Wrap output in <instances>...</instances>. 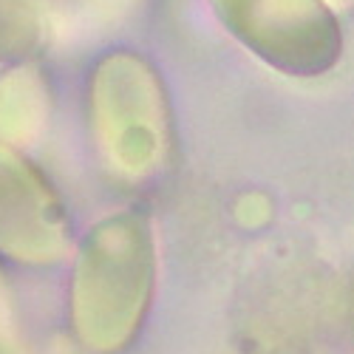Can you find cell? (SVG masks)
I'll list each match as a JSON object with an SVG mask.
<instances>
[{
	"label": "cell",
	"instance_id": "cell-2",
	"mask_svg": "<svg viewBox=\"0 0 354 354\" xmlns=\"http://www.w3.org/2000/svg\"><path fill=\"white\" fill-rule=\"evenodd\" d=\"M91 128L102 156L125 176L159 167L167 145V102L153 68L133 54H111L91 82Z\"/></svg>",
	"mask_w": 354,
	"mask_h": 354
},
{
	"label": "cell",
	"instance_id": "cell-4",
	"mask_svg": "<svg viewBox=\"0 0 354 354\" xmlns=\"http://www.w3.org/2000/svg\"><path fill=\"white\" fill-rule=\"evenodd\" d=\"M46 120L43 80L32 68H17L0 82V133L32 139Z\"/></svg>",
	"mask_w": 354,
	"mask_h": 354
},
{
	"label": "cell",
	"instance_id": "cell-5",
	"mask_svg": "<svg viewBox=\"0 0 354 354\" xmlns=\"http://www.w3.org/2000/svg\"><path fill=\"white\" fill-rule=\"evenodd\" d=\"M3 315H6V306H3V286H0V320H3Z\"/></svg>",
	"mask_w": 354,
	"mask_h": 354
},
{
	"label": "cell",
	"instance_id": "cell-3",
	"mask_svg": "<svg viewBox=\"0 0 354 354\" xmlns=\"http://www.w3.org/2000/svg\"><path fill=\"white\" fill-rule=\"evenodd\" d=\"M66 247L68 216L46 176L0 145V250L17 261L51 263Z\"/></svg>",
	"mask_w": 354,
	"mask_h": 354
},
{
	"label": "cell",
	"instance_id": "cell-1",
	"mask_svg": "<svg viewBox=\"0 0 354 354\" xmlns=\"http://www.w3.org/2000/svg\"><path fill=\"white\" fill-rule=\"evenodd\" d=\"M156 278L153 232L145 216L116 213L85 235L74 272V317L94 348H122L151 304Z\"/></svg>",
	"mask_w": 354,
	"mask_h": 354
}]
</instances>
